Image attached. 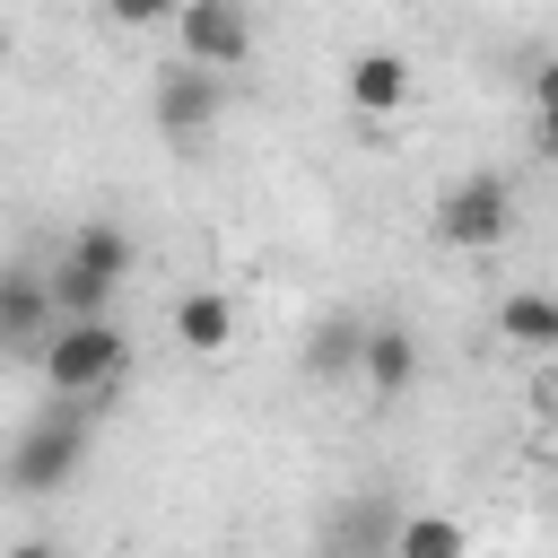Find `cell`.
<instances>
[{
    "mask_svg": "<svg viewBox=\"0 0 558 558\" xmlns=\"http://www.w3.org/2000/svg\"><path fill=\"white\" fill-rule=\"evenodd\" d=\"M87 436H96L87 401L52 392V410H44V418H26V427H17V445H9V488H17V497H52V488H70V480H78V462H87Z\"/></svg>",
    "mask_w": 558,
    "mask_h": 558,
    "instance_id": "6da1fadb",
    "label": "cell"
},
{
    "mask_svg": "<svg viewBox=\"0 0 558 558\" xmlns=\"http://www.w3.org/2000/svg\"><path fill=\"white\" fill-rule=\"evenodd\" d=\"M44 384L52 392H70V401H96V392H113V375L131 366V340H122V323L113 314H61V331L44 340Z\"/></svg>",
    "mask_w": 558,
    "mask_h": 558,
    "instance_id": "7a4b0ae2",
    "label": "cell"
},
{
    "mask_svg": "<svg viewBox=\"0 0 558 558\" xmlns=\"http://www.w3.org/2000/svg\"><path fill=\"white\" fill-rule=\"evenodd\" d=\"M122 279H131V235H122L113 218L70 227V244H61V262H52V296H61V314H105Z\"/></svg>",
    "mask_w": 558,
    "mask_h": 558,
    "instance_id": "3957f363",
    "label": "cell"
},
{
    "mask_svg": "<svg viewBox=\"0 0 558 558\" xmlns=\"http://www.w3.org/2000/svg\"><path fill=\"white\" fill-rule=\"evenodd\" d=\"M506 227H514V183L506 174H462V183H445V201H436V244H453V253H488V244H506Z\"/></svg>",
    "mask_w": 558,
    "mask_h": 558,
    "instance_id": "277c9868",
    "label": "cell"
},
{
    "mask_svg": "<svg viewBox=\"0 0 558 558\" xmlns=\"http://www.w3.org/2000/svg\"><path fill=\"white\" fill-rule=\"evenodd\" d=\"M148 113H157V131H166V140H201V131L227 113V87H218V70H209V61H174V70H157Z\"/></svg>",
    "mask_w": 558,
    "mask_h": 558,
    "instance_id": "5b68a950",
    "label": "cell"
},
{
    "mask_svg": "<svg viewBox=\"0 0 558 558\" xmlns=\"http://www.w3.org/2000/svg\"><path fill=\"white\" fill-rule=\"evenodd\" d=\"M174 35H183V61H209V70H235V61L253 52V17H244V0H183Z\"/></svg>",
    "mask_w": 558,
    "mask_h": 558,
    "instance_id": "8992f818",
    "label": "cell"
},
{
    "mask_svg": "<svg viewBox=\"0 0 558 558\" xmlns=\"http://www.w3.org/2000/svg\"><path fill=\"white\" fill-rule=\"evenodd\" d=\"M52 331H61V296H52V279H35V270L0 279V340H9L17 357H44Z\"/></svg>",
    "mask_w": 558,
    "mask_h": 558,
    "instance_id": "52a82bcc",
    "label": "cell"
},
{
    "mask_svg": "<svg viewBox=\"0 0 558 558\" xmlns=\"http://www.w3.org/2000/svg\"><path fill=\"white\" fill-rule=\"evenodd\" d=\"M340 87H349V113H366V122H392V113L418 96V70H410L401 52H357Z\"/></svg>",
    "mask_w": 558,
    "mask_h": 558,
    "instance_id": "ba28073f",
    "label": "cell"
},
{
    "mask_svg": "<svg viewBox=\"0 0 558 558\" xmlns=\"http://www.w3.org/2000/svg\"><path fill=\"white\" fill-rule=\"evenodd\" d=\"M357 384H366V392H384V401H392V392H410V384H418V340H410L401 323H366Z\"/></svg>",
    "mask_w": 558,
    "mask_h": 558,
    "instance_id": "9c48e42d",
    "label": "cell"
},
{
    "mask_svg": "<svg viewBox=\"0 0 558 558\" xmlns=\"http://www.w3.org/2000/svg\"><path fill=\"white\" fill-rule=\"evenodd\" d=\"M174 340H183L192 357H218V349H235V305H227L218 288H192V296H174Z\"/></svg>",
    "mask_w": 558,
    "mask_h": 558,
    "instance_id": "30bf717a",
    "label": "cell"
},
{
    "mask_svg": "<svg viewBox=\"0 0 558 558\" xmlns=\"http://www.w3.org/2000/svg\"><path fill=\"white\" fill-rule=\"evenodd\" d=\"M357 357H366V323H357V314H323V323L305 331V375L340 384V375H357Z\"/></svg>",
    "mask_w": 558,
    "mask_h": 558,
    "instance_id": "8fae6325",
    "label": "cell"
},
{
    "mask_svg": "<svg viewBox=\"0 0 558 558\" xmlns=\"http://www.w3.org/2000/svg\"><path fill=\"white\" fill-rule=\"evenodd\" d=\"M497 331H506L514 349L549 357V349H558V296H549V288H514V296L497 305Z\"/></svg>",
    "mask_w": 558,
    "mask_h": 558,
    "instance_id": "7c38bea8",
    "label": "cell"
},
{
    "mask_svg": "<svg viewBox=\"0 0 558 558\" xmlns=\"http://www.w3.org/2000/svg\"><path fill=\"white\" fill-rule=\"evenodd\" d=\"M392 549H401V558H462L471 532L445 523V514H401V541H392Z\"/></svg>",
    "mask_w": 558,
    "mask_h": 558,
    "instance_id": "4fadbf2b",
    "label": "cell"
},
{
    "mask_svg": "<svg viewBox=\"0 0 558 558\" xmlns=\"http://www.w3.org/2000/svg\"><path fill=\"white\" fill-rule=\"evenodd\" d=\"M323 541H349V549H392V541H401V523H392V514H384V506L366 497V506L331 514V532H323Z\"/></svg>",
    "mask_w": 558,
    "mask_h": 558,
    "instance_id": "5bb4252c",
    "label": "cell"
},
{
    "mask_svg": "<svg viewBox=\"0 0 558 558\" xmlns=\"http://www.w3.org/2000/svg\"><path fill=\"white\" fill-rule=\"evenodd\" d=\"M532 140H541V157L558 166V61L532 70Z\"/></svg>",
    "mask_w": 558,
    "mask_h": 558,
    "instance_id": "9a60e30c",
    "label": "cell"
},
{
    "mask_svg": "<svg viewBox=\"0 0 558 558\" xmlns=\"http://www.w3.org/2000/svg\"><path fill=\"white\" fill-rule=\"evenodd\" d=\"M105 17L113 26H166V17H183V0H105Z\"/></svg>",
    "mask_w": 558,
    "mask_h": 558,
    "instance_id": "2e32d148",
    "label": "cell"
},
{
    "mask_svg": "<svg viewBox=\"0 0 558 558\" xmlns=\"http://www.w3.org/2000/svg\"><path fill=\"white\" fill-rule=\"evenodd\" d=\"M549 418H558V384H549Z\"/></svg>",
    "mask_w": 558,
    "mask_h": 558,
    "instance_id": "e0dca14e",
    "label": "cell"
}]
</instances>
